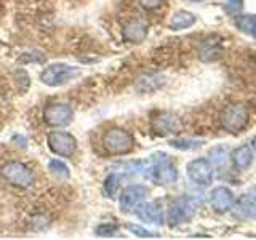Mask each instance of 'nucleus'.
Masks as SVG:
<instances>
[{
    "label": "nucleus",
    "mask_w": 256,
    "mask_h": 240,
    "mask_svg": "<svg viewBox=\"0 0 256 240\" xmlns=\"http://www.w3.org/2000/svg\"><path fill=\"white\" fill-rule=\"evenodd\" d=\"M221 126L229 133L242 132L248 124V112L242 104H228L220 116Z\"/></svg>",
    "instance_id": "4"
},
{
    "label": "nucleus",
    "mask_w": 256,
    "mask_h": 240,
    "mask_svg": "<svg viewBox=\"0 0 256 240\" xmlns=\"http://www.w3.org/2000/svg\"><path fill=\"white\" fill-rule=\"evenodd\" d=\"M128 229H130L134 236H138V237H154L156 234H152V232H149V230H146V229H142V228H140V226H134V224H130L128 226Z\"/></svg>",
    "instance_id": "26"
},
{
    "label": "nucleus",
    "mask_w": 256,
    "mask_h": 240,
    "mask_svg": "<svg viewBox=\"0 0 256 240\" xmlns=\"http://www.w3.org/2000/svg\"><path fill=\"white\" fill-rule=\"evenodd\" d=\"M74 112L68 104H52L44 112V120L50 126H66L72 122Z\"/></svg>",
    "instance_id": "9"
},
{
    "label": "nucleus",
    "mask_w": 256,
    "mask_h": 240,
    "mask_svg": "<svg viewBox=\"0 0 256 240\" xmlns=\"http://www.w3.org/2000/svg\"><path fill=\"white\" fill-rule=\"evenodd\" d=\"M253 150L248 146H238L230 152V162L237 172L246 170L253 164Z\"/></svg>",
    "instance_id": "16"
},
{
    "label": "nucleus",
    "mask_w": 256,
    "mask_h": 240,
    "mask_svg": "<svg viewBox=\"0 0 256 240\" xmlns=\"http://www.w3.org/2000/svg\"><path fill=\"white\" fill-rule=\"evenodd\" d=\"M236 26L244 34L256 38V14H238L236 16Z\"/></svg>",
    "instance_id": "18"
},
{
    "label": "nucleus",
    "mask_w": 256,
    "mask_h": 240,
    "mask_svg": "<svg viewBox=\"0 0 256 240\" xmlns=\"http://www.w3.org/2000/svg\"><path fill=\"white\" fill-rule=\"evenodd\" d=\"M0 174L4 176V180L8 181L14 188L28 189L34 184V173L29 166H26L21 162H8L2 166Z\"/></svg>",
    "instance_id": "3"
},
{
    "label": "nucleus",
    "mask_w": 256,
    "mask_h": 240,
    "mask_svg": "<svg viewBox=\"0 0 256 240\" xmlns=\"http://www.w3.org/2000/svg\"><path fill=\"white\" fill-rule=\"evenodd\" d=\"M190 2H202V0H190Z\"/></svg>",
    "instance_id": "28"
},
{
    "label": "nucleus",
    "mask_w": 256,
    "mask_h": 240,
    "mask_svg": "<svg viewBox=\"0 0 256 240\" xmlns=\"http://www.w3.org/2000/svg\"><path fill=\"white\" fill-rule=\"evenodd\" d=\"M182 130L181 118L174 114H160L152 120V132L158 136L178 134Z\"/></svg>",
    "instance_id": "10"
},
{
    "label": "nucleus",
    "mask_w": 256,
    "mask_h": 240,
    "mask_svg": "<svg viewBox=\"0 0 256 240\" xmlns=\"http://www.w3.org/2000/svg\"><path fill=\"white\" fill-rule=\"evenodd\" d=\"M242 6H244V0H226V4H224V10H226L228 14L234 16L242 10Z\"/></svg>",
    "instance_id": "24"
},
{
    "label": "nucleus",
    "mask_w": 256,
    "mask_h": 240,
    "mask_svg": "<svg viewBox=\"0 0 256 240\" xmlns=\"http://www.w3.org/2000/svg\"><path fill=\"white\" fill-rule=\"evenodd\" d=\"M252 148H253V150H254V154H256V136L252 140Z\"/></svg>",
    "instance_id": "27"
},
{
    "label": "nucleus",
    "mask_w": 256,
    "mask_h": 240,
    "mask_svg": "<svg viewBox=\"0 0 256 240\" xmlns=\"http://www.w3.org/2000/svg\"><path fill=\"white\" fill-rule=\"evenodd\" d=\"M102 146L109 154L124 156L133 149L134 140L132 133H128L124 128H110L102 136Z\"/></svg>",
    "instance_id": "2"
},
{
    "label": "nucleus",
    "mask_w": 256,
    "mask_h": 240,
    "mask_svg": "<svg viewBox=\"0 0 256 240\" xmlns=\"http://www.w3.org/2000/svg\"><path fill=\"white\" fill-rule=\"evenodd\" d=\"M48 146L56 156L72 157L77 149V141L68 132H52L48 134Z\"/></svg>",
    "instance_id": "8"
},
{
    "label": "nucleus",
    "mask_w": 256,
    "mask_h": 240,
    "mask_svg": "<svg viewBox=\"0 0 256 240\" xmlns=\"http://www.w3.org/2000/svg\"><path fill=\"white\" fill-rule=\"evenodd\" d=\"M146 196H148V189L141 186V184L128 186L120 194V208L124 212H133L144 202Z\"/></svg>",
    "instance_id": "11"
},
{
    "label": "nucleus",
    "mask_w": 256,
    "mask_h": 240,
    "mask_svg": "<svg viewBox=\"0 0 256 240\" xmlns=\"http://www.w3.org/2000/svg\"><path fill=\"white\" fill-rule=\"evenodd\" d=\"M77 76H78L77 68L68 66V64H53V66L46 68L42 72L40 78H42V82L48 86H60Z\"/></svg>",
    "instance_id": "7"
},
{
    "label": "nucleus",
    "mask_w": 256,
    "mask_h": 240,
    "mask_svg": "<svg viewBox=\"0 0 256 240\" xmlns=\"http://www.w3.org/2000/svg\"><path fill=\"white\" fill-rule=\"evenodd\" d=\"M232 212L240 220H254L256 218V194H244L232 205Z\"/></svg>",
    "instance_id": "13"
},
{
    "label": "nucleus",
    "mask_w": 256,
    "mask_h": 240,
    "mask_svg": "<svg viewBox=\"0 0 256 240\" xmlns=\"http://www.w3.org/2000/svg\"><path fill=\"white\" fill-rule=\"evenodd\" d=\"M48 168H50V172L56 176H60V178H68L69 176V168L66 164L60 162V160H52L50 164H48Z\"/></svg>",
    "instance_id": "22"
},
{
    "label": "nucleus",
    "mask_w": 256,
    "mask_h": 240,
    "mask_svg": "<svg viewBox=\"0 0 256 240\" xmlns=\"http://www.w3.org/2000/svg\"><path fill=\"white\" fill-rule=\"evenodd\" d=\"M146 178L160 186H168L178 180V172L166 154H156L149 160Z\"/></svg>",
    "instance_id": "1"
},
{
    "label": "nucleus",
    "mask_w": 256,
    "mask_h": 240,
    "mask_svg": "<svg viewBox=\"0 0 256 240\" xmlns=\"http://www.w3.org/2000/svg\"><path fill=\"white\" fill-rule=\"evenodd\" d=\"M0 13H2V4H0Z\"/></svg>",
    "instance_id": "29"
},
{
    "label": "nucleus",
    "mask_w": 256,
    "mask_h": 240,
    "mask_svg": "<svg viewBox=\"0 0 256 240\" xmlns=\"http://www.w3.org/2000/svg\"><path fill=\"white\" fill-rule=\"evenodd\" d=\"M188 176L189 180L197 186H210L213 181V165L208 158H194L188 164Z\"/></svg>",
    "instance_id": "6"
},
{
    "label": "nucleus",
    "mask_w": 256,
    "mask_h": 240,
    "mask_svg": "<svg viewBox=\"0 0 256 240\" xmlns=\"http://www.w3.org/2000/svg\"><path fill=\"white\" fill-rule=\"evenodd\" d=\"M136 214L141 221H146L150 224H164V210L158 202H149V204H141L136 208Z\"/></svg>",
    "instance_id": "14"
},
{
    "label": "nucleus",
    "mask_w": 256,
    "mask_h": 240,
    "mask_svg": "<svg viewBox=\"0 0 256 240\" xmlns=\"http://www.w3.org/2000/svg\"><path fill=\"white\" fill-rule=\"evenodd\" d=\"M196 210H197V206L190 197H186V196L178 197V198L173 200L170 208H168L166 221L172 228L180 226V224L189 221L192 216L196 214Z\"/></svg>",
    "instance_id": "5"
},
{
    "label": "nucleus",
    "mask_w": 256,
    "mask_h": 240,
    "mask_svg": "<svg viewBox=\"0 0 256 240\" xmlns=\"http://www.w3.org/2000/svg\"><path fill=\"white\" fill-rule=\"evenodd\" d=\"M210 205L216 213H226L234 205V192L226 186H218L210 194Z\"/></svg>",
    "instance_id": "12"
},
{
    "label": "nucleus",
    "mask_w": 256,
    "mask_h": 240,
    "mask_svg": "<svg viewBox=\"0 0 256 240\" xmlns=\"http://www.w3.org/2000/svg\"><path fill=\"white\" fill-rule=\"evenodd\" d=\"M194 22H196V16L194 14H192L190 12L181 10V12H176L173 14V18L170 21V29H173V30H182V29L190 28Z\"/></svg>",
    "instance_id": "17"
},
{
    "label": "nucleus",
    "mask_w": 256,
    "mask_h": 240,
    "mask_svg": "<svg viewBox=\"0 0 256 240\" xmlns=\"http://www.w3.org/2000/svg\"><path fill=\"white\" fill-rule=\"evenodd\" d=\"M204 140H172L170 146L174 149H181V150H194L202 148Z\"/></svg>",
    "instance_id": "20"
},
{
    "label": "nucleus",
    "mask_w": 256,
    "mask_h": 240,
    "mask_svg": "<svg viewBox=\"0 0 256 240\" xmlns=\"http://www.w3.org/2000/svg\"><path fill=\"white\" fill-rule=\"evenodd\" d=\"M117 230H118L117 224H101V226L94 229L96 236H101V237H110V236H114Z\"/></svg>",
    "instance_id": "23"
},
{
    "label": "nucleus",
    "mask_w": 256,
    "mask_h": 240,
    "mask_svg": "<svg viewBox=\"0 0 256 240\" xmlns=\"http://www.w3.org/2000/svg\"><path fill=\"white\" fill-rule=\"evenodd\" d=\"M122 36H124L125 42L140 44L148 36V24L142 20H132L130 22L125 24Z\"/></svg>",
    "instance_id": "15"
},
{
    "label": "nucleus",
    "mask_w": 256,
    "mask_h": 240,
    "mask_svg": "<svg viewBox=\"0 0 256 240\" xmlns=\"http://www.w3.org/2000/svg\"><path fill=\"white\" fill-rule=\"evenodd\" d=\"M138 2L144 10H156V8L162 5L164 0H138Z\"/></svg>",
    "instance_id": "25"
},
{
    "label": "nucleus",
    "mask_w": 256,
    "mask_h": 240,
    "mask_svg": "<svg viewBox=\"0 0 256 240\" xmlns=\"http://www.w3.org/2000/svg\"><path fill=\"white\" fill-rule=\"evenodd\" d=\"M198 56H200V60H204V61H212V60H216V58H218V56H220L218 45L208 42L206 45H204L202 50L198 52Z\"/></svg>",
    "instance_id": "21"
},
{
    "label": "nucleus",
    "mask_w": 256,
    "mask_h": 240,
    "mask_svg": "<svg viewBox=\"0 0 256 240\" xmlns=\"http://www.w3.org/2000/svg\"><path fill=\"white\" fill-rule=\"evenodd\" d=\"M118 188H120V176L117 173H110L106 178V181H104L102 192H104V196H106V197L114 198Z\"/></svg>",
    "instance_id": "19"
}]
</instances>
